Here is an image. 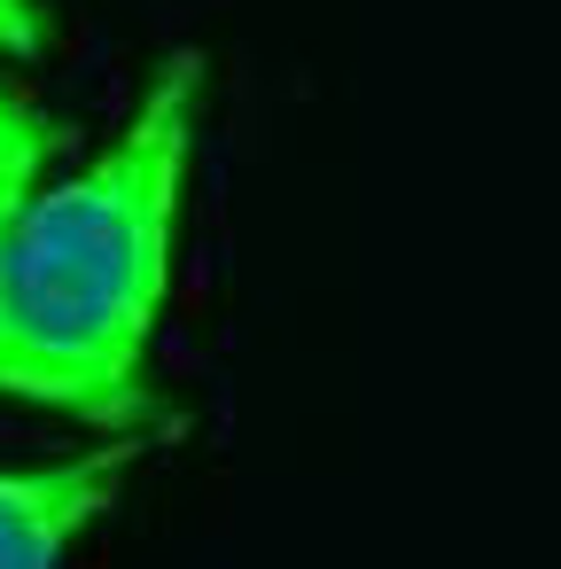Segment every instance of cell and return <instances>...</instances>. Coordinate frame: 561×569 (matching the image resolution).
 I'll use <instances>...</instances> for the list:
<instances>
[{
  "label": "cell",
  "instance_id": "1",
  "mask_svg": "<svg viewBox=\"0 0 561 569\" xmlns=\"http://www.w3.org/2000/svg\"><path fill=\"white\" fill-rule=\"evenodd\" d=\"M203 126V56L180 48L141 87L102 157L48 180L0 234V398L141 437L157 421V320Z\"/></svg>",
  "mask_w": 561,
  "mask_h": 569
},
{
  "label": "cell",
  "instance_id": "2",
  "mask_svg": "<svg viewBox=\"0 0 561 569\" xmlns=\"http://www.w3.org/2000/svg\"><path fill=\"white\" fill-rule=\"evenodd\" d=\"M133 452H141V437H110L71 460L0 468V569H63L71 546L118 507Z\"/></svg>",
  "mask_w": 561,
  "mask_h": 569
},
{
  "label": "cell",
  "instance_id": "3",
  "mask_svg": "<svg viewBox=\"0 0 561 569\" xmlns=\"http://www.w3.org/2000/svg\"><path fill=\"white\" fill-rule=\"evenodd\" d=\"M63 141H71V133L56 126V110H40L24 87L0 79V234H9V227L24 219V203L48 188Z\"/></svg>",
  "mask_w": 561,
  "mask_h": 569
},
{
  "label": "cell",
  "instance_id": "4",
  "mask_svg": "<svg viewBox=\"0 0 561 569\" xmlns=\"http://www.w3.org/2000/svg\"><path fill=\"white\" fill-rule=\"evenodd\" d=\"M48 40H56V24H48L40 0H0V56H9V63L48 56Z\"/></svg>",
  "mask_w": 561,
  "mask_h": 569
}]
</instances>
